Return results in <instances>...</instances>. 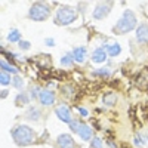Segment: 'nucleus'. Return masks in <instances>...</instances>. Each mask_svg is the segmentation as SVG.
Listing matches in <instances>:
<instances>
[{
	"instance_id": "nucleus-28",
	"label": "nucleus",
	"mask_w": 148,
	"mask_h": 148,
	"mask_svg": "<svg viewBox=\"0 0 148 148\" xmlns=\"http://www.w3.org/2000/svg\"><path fill=\"white\" fill-rule=\"evenodd\" d=\"M79 111H80V114H82L83 117H86V116H88V111H86L84 108H79Z\"/></svg>"
},
{
	"instance_id": "nucleus-11",
	"label": "nucleus",
	"mask_w": 148,
	"mask_h": 148,
	"mask_svg": "<svg viewBox=\"0 0 148 148\" xmlns=\"http://www.w3.org/2000/svg\"><path fill=\"white\" fill-rule=\"evenodd\" d=\"M105 58H107L105 47H99V49H96V51L92 53V59L95 61V62H98V64L104 62V61H105Z\"/></svg>"
},
{
	"instance_id": "nucleus-25",
	"label": "nucleus",
	"mask_w": 148,
	"mask_h": 148,
	"mask_svg": "<svg viewBox=\"0 0 148 148\" xmlns=\"http://www.w3.org/2000/svg\"><path fill=\"white\" fill-rule=\"evenodd\" d=\"M70 126H71V129H73L74 132H77V130H79V126H80V123H77V121H71V125H70Z\"/></svg>"
},
{
	"instance_id": "nucleus-6",
	"label": "nucleus",
	"mask_w": 148,
	"mask_h": 148,
	"mask_svg": "<svg viewBox=\"0 0 148 148\" xmlns=\"http://www.w3.org/2000/svg\"><path fill=\"white\" fill-rule=\"evenodd\" d=\"M56 142H58V147H59V148H76V144H74L73 138L70 136L68 133L59 135Z\"/></svg>"
},
{
	"instance_id": "nucleus-27",
	"label": "nucleus",
	"mask_w": 148,
	"mask_h": 148,
	"mask_svg": "<svg viewBox=\"0 0 148 148\" xmlns=\"http://www.w3.org/2000/svg\"><path fill=\"white\" fill-rule=\"evenodd\" d=\"M46 45H47V46H53V45H55L53 39H46Z\"/></svg>"
},
{
	"instance_id": "nucleus-23",
	"label": "nucleus",
	"mask_w": 148,
	"mask_h": 148,
	"mask_svg": "<svg viewBox=\"0 0 148 148\" xmlns=\"http://www.w3.org/2000/svg\"><path fill=\"white\" fill-rule=\"evenodd\" d=\"M95 76H102V77H110V71H108V70H98V71H95Z\"/></svg>"
},
{
	"instance_id": "nucleus-7",
	"label": "nucleus",
	"mask_w": 148,
	"mask_h": 148,
	"mask_svg": "<svg viewBox=\"0 0 148 148\" xmlns=\"http://www.w3.org/2000/svg\"><path fill=\"white\" fill-rule=\"evenodd\" d=\"M39 101L42 105H52L55 102V95L51 90H42L39 93Z\"/></svg>"
},
{
	"instance_id": "nucleus-29",
	"label": "nucleus",
	"mask_w": 148,
	"mask_h": 148,
	"mask_svg": "<svg viewBox=\"0 0 148 148\" xmlns=\"http://www.w3.org/2000/svg\"><path fill=\"white\" fill-rule=\"evenodd\" d=\"M5 96H8V90H2V98H5Z\"/></svg>"
},
{
	"instance_id": "nucleus-20",
	"label": "nucleus",
	"mask_w": 148,
	"mask_h": 148,
	"mask_svg": "<svg viewBox=\"0 0 148 148\" xmlns=\"http://www.w3.org/2000/svg\"><path fill=\"white\" fill-rule=\"evenodd\" d=\"M92 148H102V141H101V138H93V139H92Z\"/></svg>"
},
{
	"instance_id": "nucleus-18",
	"label": "nucleus",
	"mask_w": 148,
	"mask_h": 148,
	"mask_svg": "<svg viewBox=\"0 0 148 148\" xmlns=\"http://www.w3.org/2000/svg\"><path fill=\"white\" fill-rule=\"evenodd\" d=\"M0 83H2L3 86H8V84L10 83V77H9V74L3 73L2 76H0Z\"/></svg>"
},
{
	"instance_id": "nucleus-26",
	"label": "nucleus",
	"mask_w": 148,
	"mask_h": 148,
	"mask_svg": "<svg viewBox=\"0 0 148 148\" xmlns=\"http://www.w3.org/2000/svg\"><path fill=\"white\" fill-rule=\"evenodd\" d=\"M135 144H136V145H139V147L142 145V141H141V138L138 136V135H136V136H135Z\"/></svg>"
},
{
	"instance_id": "nucleus-24",
	"label": "nucleus",
	"mask_w": 148,
	"mask_h": 148,
	"mask_svg": "<svg viewBox=\"0 0 148 148\" xmlns=\"http://www.w3.org/2000/svg\"><path fill=\"white\" fill-rule=\"evenodd\" d=\"M19 47L22 49V51H27V49H30V42H25V40L19 42Z\"/></svg>"
},
{
	"instance_id": "nucleus-15",
	"label": "nucleus",
	"mask_w": 148,
	"mask_h": 148,
	"mask_svg": "<svg viewBox=\"0 0 148 148\" xmlns=\"http://www.w3.org/2000/svg\"><path fill=\"white\" fill-rule=\"evenodd\" d=\"M116 101H117V96L114 95V93H105L104 95V102L107 104V105H114L116 104Z\"/></svg>"
},
{
	"instance_id": "nucleus-8",
	"label": "nucleus",
	"mask_w": 148,
	"mask_h": 148,
	"mask_svg": "<svg viewBox=\"0 0 148 148\" xmlns=\"http://www.w3.org/2000/svg\"><path fill=\"white\" fill-rule=\"evenodd\" d=\"M56 116L59 120H62L64 123H71V113L70 110L65 107V105H61L56 108Z\"/></svg>"
},
{
	"instance_id": "nucleus-17",
	"label": "nucleus",
	"mask_w": 148,
	"mask_h": 148,
	"mask_svg": "<svg viewBox=\"0 0 148 148\" xmlns=\"http://www.w3.org/2000/svg\"><path fill=\"white\" fill-rule=\"evenodd\" d=\"M27 102H28V98L25 93H19L16 96V105H25Z\"/></svg>"
},
{
	"instance_id": "nucleus-4",
	"label": "nucleus",
	"mask_w": 148,
	"mask_h": 148,
	"mask_svg": "<svg viewBox=\"0 0 148 148\" xmlns=\"http://www.w3.org/2000/svg\"><path fill=\"white\" fill-rule=\"evenodd\" d=\"M74 19H76V12L70 8H61L56 14L55 22L59 24V25H68L71 24Z\"/></svg>"
},
{
	"instance_id": "nucleus-2",
	"label": "nucleus",
	"mask_w": 148,
	"mask_h": 148,
	"mask_svg": "<svg viewBox=\"0 0 148 148\" xmlns=\"http://www.w3.org/2000/svg\"><path fill=\"white\" fill-rule=\"evenodd\" d=\"M135 27H136V16L132 10H126L123 16L119 19V22L116 24L114 31L117 34H123V33H129L132 31Z\"/></svg>"
},
{
	"instance_id": "nucleus-13",
	"label": "nucleus",
	"mask_w": 148,
	"mask_h": 148,
	"mask_svg": "<svg viewBox=\"0 0 148 148\" xmlns=\"http://www.w3.org/2000/svg\"><path fill=\"white\" fill-rule=\"evenodd\" d=\"M73 58H74V61H77V62H83L86 59V49L84 47H76L73 52Z\"/></svg>"
},
{
	"instance_id": "nucleus-5",
	"label": "nucleus",
	"mask_w": 148,
	"mask_h": 148,
	"mask_svg": "<svg viewBox=\"0 0 148 148\" xmlns=\"http://www.w3.org/2000/svg\"><path fill=\"white\" fill-rule=\"evenodd\" d=\"M111 8H113V3H111V2L98 3L96 8H95V10H93V18H95V19H102V18H105V16L110 14Z\"/></svg>"
},
{
	"instance_id": "nucleus-10",
	"label": "nucleus",
	"mask_w": 148,
	"mask_h": 148,
	"mask_svg": "<svg viewBox=\"0 0 148 148\" xmlns=\"http://www.w3.org/2000/svg\"><path fill=\"white\" fill-rule=\"evenodd\" d=\"M79 135H80V138L83 141H89L92 138V129L88 126V125H83V123H80V126H79Z\"/></svg>"
},
{
	"instance_id": "nucleus-21",
	"label": "nucleus",
	"mask_w": 148,
	"mask_h": 148,
	"mask_svg": "<svg viewBox=\"0 0 148 148\" xmlns=\"http://www.w3.org/2000/svg\"><path fill=\"white\" fill-rule=\"evenodd\" d=\"M2 70H3V71H8V73H16V70L12 68V67H9L5 61H2Z\"/></svg>"
},
{
	"instance_id": "nucleus-9",
	"label": "nucleus",
	"mask_w": 148,
	"mask_h": 148,
	"mask_svg": "<svg viewBox=\"0 0 148 148\" xmlns=\"http://www.w3.org/2000/svg\"><path fill=\"white\" fill-rule=\"evenodd\" d=\"M136 39L141 43H148V24H141L136 30Z\"/></svg>"
},
{
	"instance_id": "nucleus-22",
	"label": "nucleus",
	"mask_w": 148,
	"mask_h": 148,
	"mask_svg": "<svg viewBox=\"0 0 148 148\" xmlns=\"http://www.w3.org/2000/svg\"><path fill=\"white\" fill-rule=\"evenodd\" d=\"M14 84H15V88H16V89H21L22 86H24V82H22L21 77H15V79H14Z\"/></svg>"
},
{
	"instance_id": "nucleus-19",
	"label": "nucleus",
	"mask_w": 148,
	"mask_h": 148,
	"mask_svg": "<svg viewBox=\"0 0 148 148\" xmlns=\"http://www.w3.org/2000/svg\"><path fill=\"white\" fill-rule=\"evenodd\" d=\"M74 61V58H73V55H65L62 59H61V64L62 65H70L71 62Z\"/></svg>"
},
{
	"instance_id": "nucleus-16",
	"label": "nucleus",
	"mask_w": 148,
	"mask_h": 148,
	"mask_svg": "<svg viewBox=\"0 0 148 148\" xmlns=\"http://www.w3.org/2000/svg\"><path fill=\"white\" fill-rule=\"evenodd\" d=\"M27 119H30V120H39V119H40L39 110H37V108H31V110L28 111V114H27Z\"/></svg>"
},
{
	"instance_id": "nucleus-1",
	"label": "nucleus",
	"mask_w": 148,
	"mask_h": 148,
	"mask_svg": "<svg viewBox=\"0 0 148 148\" xmlns=\"http://www.w3.org/2000/svg\"><path fill=\"white\" fill-rule=\"evenodd\" d=\"M12 138H14L16 145L27 147L36 141V133L33 129H30L27 126H18L12 130Z\"/></svg>"
},
{
	"instance_id": "nucleus-12",
	"label": "nucleus",
	"mask_w": 148,
	"mask_h": 148,
	"mask_svg": "<svg viewBox=\"0 0 148 148\" xmlns=\"http://www.w3.org/2000/svg\"><path fill=\"white\" fill-rule=\"evenodd\" d=\"M105 49H107L108 55H111V56H117V55L121 52V47H120V45H119V43H116V42L105 45Z\"/></svg>"
},
{
	"instance_id": "nucleus-14",
	"label": "nucleus",
	"mask_w": 148,
	"mask_h": 148,
	"mask_svg": "<svg viewBox=\"0 0 148 148\" xmlns=\"http://www.w3.org/2000/svg\"><path fill=\"white\" fill-rule=\"evenodd\" d=\"M19 39H21V33L18 30H10V33L8 34V40L12 43H15V42L19 43Z\"/></svg>"
},
{
	"instance_id": "nucleus-3",
	"label": "nucleus",
	"mask_w": 148,
	"mask_h": 148,
	"mask_svg": "<svg viewBox=\"0 0 148 148\" xmlns=\"http://www.w3.org/2000/svg\"><path fill=\"white\" fill-rule=\"evenodd\" d=\"M49 14H51V9L46 3H34L30 9V18L33 21H45Z\"/></svg>"
}]
</instances>
